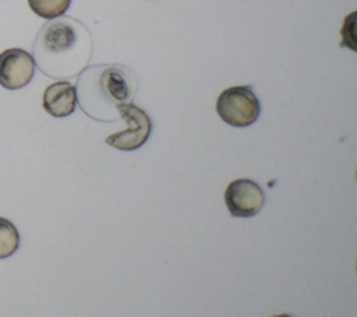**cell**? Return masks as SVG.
Wrapping results in <instances>:
<instances>
[{"label":"cell","instance_id":"obj_6","mask_svg":"<svg viewBox=\"0 0 357 317\" xmlns=\"http://www.w3.org/2000/svg\"><path fill=\"white\" fill-rule=\"evenodd\" d=\"M35 60L31 53L20 47L0 53V85L6 89H20L31 82L35 74Z\"/></svg>","mask_w":357,"mask_h":317},{"label":"cell","instance_id":"obj_1","mask_svg":"<svg viewBox=\"0 0 357 317\" xmlns=\"http://www.w3.org/2000/svg\"><path fill=\"white\" fill-rule=\"evenodd\" d=\"M91 53L89 31L70 17L46 22L32 45L35 64L52 78H70L79 74L88 64Z\"/></svg>","mask_w":357,"mask_h":317},{"label":"cell","instance_id":"obj_2","mask_svg":"<svg viewBox=\"0 0 357 317\" xmlns=\"http://www.w3.org/2000/svg\"><path fill=\"white\" fill-rule=\"evenodd\" d=\"M77 89L79 106L93 117L100 109L117 112V105L128 102L134 92V77L117 67L93 66L81 73Z\"/></svg>","mask_w":357,"mask_h":317},{"label":"cell","instance_id":"obj_3","mask_svg":"<svg viewBox=\"0 0 357 317\" xmlns=\"http://www.w3.org/2000/svg\"><path fill=\"white\" fill-rule=\"evenodd\" d=\"M216 112L225 123L233 127H247L259 117L261 105L250 85H236L220 92Z\"/></svg>","mask_w":357,"mask_h":317},{"label":"cell","instance_id":"obj_4","mask_svg":"<svg viewBox=\"0 0 357 317\" xmlns=\"http://www.w3.org/2000/svg\"><path fill=\"white\" fill-rule=\"evenodd\" d=\"M120 117L128 124L124 131L114 133L106 138V144L121 151H134L142 147L151 135L152 121L149 116L134 103L117 105Z\"/></svg>","mask_w":357,"mask_h":317},{"label":"cell","instance_id":"obj_5","mask_svg":"<svg viewBox=\"0 0 357 317\" xmlns=\"http://www.w3.org/2000/svg\"><path fill=\"white\" fill-rule=\"evenodd\" d=\"M225 204L233 216L248 218L262 209L265 194L257 182L251 179H236L225 190Z\"/></svg>","mask_w":357,"mask_h":317},{"label":"cell","instance_id":"obj_7","mask_svg":"<svg viewBox=\"0 0 357 317\" xmlns=\"http://www.w3.org/2000/svg\"><path fill=\"white\" fill-rule=\"evenodd\" d=\"M42 105L50 116L66 117L75 110L77 89L68 81L53 82L45 89Z\"/></svg>","mask_w":357,"mask_h":317},{"label":"cell","instance_id":"obj_9","mask_svg":"<svg viewBox=\"0 0 357 317\" xmlns=\"http://www.w3.org/2000/svg\"><path fill=\"white\" fill-rule=\"evenodd\" d=\"M28 4L36 15L45 20H53L68 10L71 0H28Z\"/></svg>","mask_w":357,"mask_h":317},{"label":"cell","instance_id":"obj_8","mask_svg":"<svg viewBox=\"0 0 357 317\" xmlns=\"http://www.w3.org/2000/svg\"><path fill=\"white\" fill-rule=\"evenodd\" d=\"M20 247V233L15 225L0 216V258L13 256Z\"/></svg>","mask_w":357,"mask_h":317}]
</instances>
